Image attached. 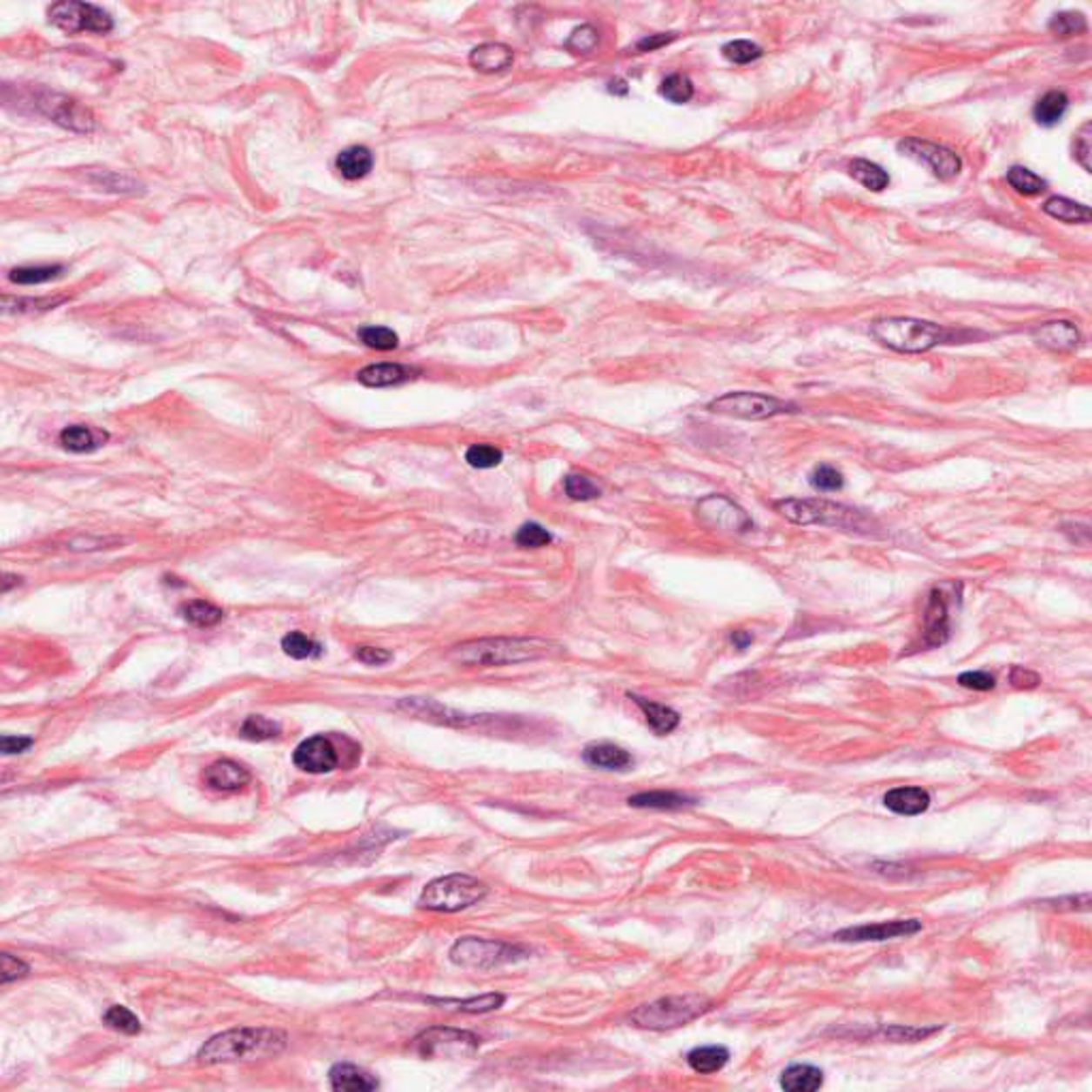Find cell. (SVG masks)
<instances>
[{
    "label": "cell",
    "instance_id": "ab89813d",
    "mask_svg": "<svg viewBox=\"0 0 1092 1092\" xmlns=\"http://www.w3.org/2000/svg\"><path fill=\"white\" fill-rule=\"evenodd\" d=\"M504 996L502 995H482V996H474V999H463V1001H433V1003L439 1005H455L457 1009L461 1011H470V1014H486V1011H495L504 1005Z\"/></svg>",
    "mask_w": 1092,
    "mask_h": 1092
},
{
    "label": "cell",
    "instance_id": "681fc988",
    "mask_svg": "<svg viewBox=\"0 0 1092 1092\" xmlns=\"http://www.w3.org/2000/svg\"><path fill=\"white\" fill-rule=\"evenodd\" d=\"M28 964L22 962L20 958L11 956V954H3L0 956V981L9 983V981H16L22 980V977L28 975Z\"/></svg>",
    "mask_w": 1092,
    "mask_h": 1092
},
{
    "label": "cell",
    "instance_id": "d4e9b609",
    "mask_svg": "<svg viewBox=\"0 0 1092 1092\" xmlns=\"http://www.w3.org/2000/svg\"><path fill=\"white\" fill-rule=\"evenodd\" d=\"M335 167H338V171L342 173V178L354 182V179L365 178V175L372 171L373 156L370 152V148H365V145H352V148L342 150V152L338 154Z\"/></svg>",
    "mask_w": 1092,
    "mask_h": 1092
},
{
    "label": "cell",
    "instance_id": "ac0fdd59",
    "mask_svg": "<svg viewBox=\"0 0 1092 1092\" xmlns=\"http://www.w3.org/2000/svg\"><path fill=\"white\" fill-rule=\"evenodd\" d=\"M419 370L410 365H401V363H376V365H367L365 370H361L357 373V380L365 386H373V389H382V386H395L401 385V382H408L416 378Z\"/></svg>",
    "mask_w": 1092,
    "mask_h": 1092
},
{
    "label": "cell",
    "instance_id": "f1b7e54d",
    "mask_svg": "<svg viewBox=\"0 0 1092 1092\" xmlns=\"http://www.w3.org/2000/svg\"><path fill=\"white\" fill-rule=\"evenodd\" d=\"M1067 110H1069V98H1067V94L1061 92V90H1049V92L1043 94V97L1037 101V105H1035V110H1033V116L1039 124L1048 126L1049 129V126H1056L1058 122L1065 117Z\"/></svg>",
    "mask_w": 1092,
    "mask_h": 1092
},
{
    "label": "cell",
    "instance_id": "b9f144b4",
    "mask_svg": "<svg viewBox=\"0 0 1092 1092\" xmlns=\"http://www.w3.org/2000/svg\"><path fill=\"white\" fill-rule=\"evenodd\" d=\"M358 338L365 346H370L373 350H395L397 344H399V338L393 329L389 327H361L358 329Z\"/></svg>",
    "mask_w": 1092,
    "mask_h": 1092
},
{
    "label": "cell",
    "instance_id": "e575fe53",
    "mask_svg": "<svg viewBox=\"0 0 1092 1092\" xmlns=\"http://www.w3.org/2000/svg\"><path fill=\"white\" fill-rule=\"evenodd\" d=\"M282 649H285L286 655L295 657V660H312V657H318L323 653V645H318V642L312 640V638H307L301 632L286 633L282 638Z\"/></svg>",
    "mask_w": 1092,
    "mask_h": 1092
},
{
    "label": "cell",
    "instance_id": "8fae6325",
    "mask_svg": "<svg viewBox=\"0 0 1092 1092\" xmlns=\"http://www.w3.org/2000/svg\"><path fill=\"white\" fill-rule=\"evenodd\" d=\"M698 521L708 529L727 533H745L754 527V521L740 506H736L726 495H708L696 508Z\"/></svg>",
    "mask_w": 1092,
    "mask_h": 1092
},
{
    "label": "cell",
    "instance_id": "7bdbcfd3",
    "mask_svg": "<svg viewBox=\"0 0 1092 1092\" xmlns=\"http://www.w3.org/2000/svg\"><path fill=\"white\" fill-rule=\"evenodd\" d=\"M504 459L502 451L491 444H474V446L467 448L466 452V461L470 463L472 467H479V470H489V467L499 466Z\"/></svg>",
    "mask_w": 1092,
    "mask_h": 1092
},
{
    "label": "cell",
    "instance_id": "91938a15",
    "mask_svg": "<svg viewBox=\"0 0 1092 1092\" xmlns=\"http://www.w3.org/2000/svg\"><path fill=\"white\" fill-rule=\"evenodd\" d=\"M608 92L621 94V97H623V94H627V84L621 82V79H617V82H611V84H608Z\"/></svg>",
    "mask_w": 1092,
    "mask_h": 1092
},
{
    "label": "cell",
    "instance_id": "8d00e7d4",
    "mask_svg": "<svg viewBox=\"0 0 1092 1092\" xmlns=\"http://www.w3.org/2000/svg\"><path fill=\"white\" fill-rule=\"evenodd\" d=\"M182 613H184V617H186V621L197 627H211L222 621L220 608H216L214 604H210V602H201V600H195V602L186 604Z\"/></svg>",
    "mask_w": 1092,
    "mask_h": 1092
},
{
    "label": "cell",
    "instance_id": "cb8c5ba5",
    "mask_svg": "<svg viewBox=\"0 0 1092 1092\" xmlns=\"http://www.w3.org/2000/svg\"><path fill=\"white\" fill-rule=\"evenodd\" d=\"M583 760L593 768H602V770H626L627 766H632V755L627 754L626 749L621 747L611 745V743H600V745H589L587 749L583 751Z\"/></svg>",
    "mask_w": 1092,
    "mask_h": 1092
},
{
    "label": "cell",
    "instance_id": "94428289",
    "mask_svg": "<svg viewBox=\"0 0 1092 1092\" xmlns=\"http://www.w3.org/2000/svg\"><path fill=\"white\" fill-rule=\"evenodd\" d=\"M17 583H20V579H17V576L4 574V580H3V593H7V591L11 589V585H17Z\"/></svg>",
    "mask_w": 1092,
    "mask_h": 1092
},
{
    "label": "cell",
    "instance_id": "3957f363",
    "mask_svg": "<svg viewBox=\"0 0 1092 1092\" xmlns=\"http://www.w3.org/2000/svg\"><path fill=\"white\" fill-rule=\"evenodd\" d=\"M873 338L886 348L902 354H920L937 348L949 339V331L937 323L909 316H890L871 325Z\"/></svg>",
    "mask_w": 1092,
    "mask_h": 1092
},
{
    "label": "cell",
    "instance_id": "8992f818",
    "mask_svg": "<svg viewBox=\"0 0 1092 1092\" xmlns=\"http://www.w3.org/2000/svg\"><path fill=\"white\" fill-rule=\"evenodd\" d=\"M486 896V886L472 874H446L429 883L419 898V907L439 914L467 909Z\"/></svg>",
    "mask_w": 1092,
    "mask_h": 1092
},
{
    "label": "cell",
    "instance_id": "6da1fadb",
    "mask_svg": "<svg viewBox=\"0 0 1092 1092\" xmlns=\"http://www.w3.org/2000/svg\"><path fill=\"white\" fill-rule=\"evenodd\" d=\"M286 1048V1035L273 1028H233L216 1035L198 1049L201 1065H224V1062L250 1061L271 1056Z\"/></svg>",
    "mask_w": 1092,
    "mask_h": 1092
},
{
    "label": "cell",
    "instance_id": "4dcf8cb0",
    "mask_svg": "<svg viewBox=\"0 0 1092 1092\" xmlns=\"http://www.w3.org/2000/svg\"><path fill=\"white\" fill-rule=\"evenodd\" d=\"M630 807L636 808H660V811H673V808H683L692 805V798L683 796L677 792H642L636 796H630Z\"/></svg>",
    "mask_w": 1092,
    "mask_h": 1092
},
{
    "label": "cell",
    "instance_id": "5b68a950",
    "mask_svg": "<svg viewBox=\"0 0 1092 1092\" xmlns=\"http://www.w3.org/2000/svg\"><path fill=\"white\" fill-rule=\"evenodd\" d=\"M711 999L700 995L664 996L653 1003L640 1005L632 1014V1022L640 1028L649 1030H670L693 1022L700 1015L711 1009Z\"/></svg>",
    "mask_w": 1092,
    "mask_h": 1092
},
{
    "label": "cell",
    "instance_id": "d6a6232c",
    "mask_svg": "<svg viewBox=\"0 0 1092 1092\" xmlns=\"http://www.w3.org/2000/svg\"><path fill=\"white\" fill-rule=\"evenodd\" d=\"M1007 182L1011 184V188H1014L1015 192H1020V195H1024V197L1042 195V192L1048 188L1046 179L1035 175L1027 167H1020V164H1015V167H1011L1009 171H1007Z\"/></svg>",
    "mask_w": 1092,
    "mask_h": 1092
},
{
    "label": "cell",
    "instance_id": "4316f807",
    "mask_svg": "<svg viewBox=\"0 0 1092 1092\" xmlns=\"http://www.w3.org/2000/svg\"><path fill=\"white\" fill-rule=\"evenodd\" d=\"M1043 211H1046L1048 216H1052V218L1067 222V224H1089L1090 222L1089 205L1077 203L1067 197H1049L1048 201L1043 203Z\"/></svg>",
    "mask_w": 1092,
    "mask_h": 1092
},
{
    "label": "cell",
    "instance_id": "1f68e13d",
    "mask_svg": "<svg viewBox=\"0 0 1092 1092\" xmlns=\"http://www.w3.org/2000/svg\"><path fill=\"white\" fill-rule=\"evenodd\" d=\"M730 1052L723 1046H702L687 1054V1062L696 1073H715L726 1067Z\"/></svg>",
    "mask_w": 1092,
    "mask_h": 1092
},
{
    "label": "cell",
    "instance_id": "9c48e42d",
    "mask_svg": "<svg viewBox=\"0 0 1092 1092\" xmlns=\"http://www.w3.org/2000/svg\"><path fill=\"white\" fill-rule=\"evenodd\" d=\"M708 410L715 414L734 416V419L762 420L783 412H794V405L777 399V397L739 391V393H726L713 399L708 404Z\"/></svg>",
    "mask_w": 1092,
    "mask_h": 1092
},
{
    "label": "cell",
    "instance_id": "6f0895ef",
    "mask_svg": "<svg viewBox=\"0 0 1092 1092\" xmlns=\"http://www.w3.org/2000/svg\"><path fill=\"white\" fill-rule=\"evenodd\" d=\"M674 39H677V35H673V32H670V35H664V32H660V35H651V37H646V39L638 41L636 50L638 51H653V50H657V47H664V45L673 44Z\"/></svg>",
    "mask_w": 1092,
    "mask_h": 1092
},
{
    "label": "cell",
    "instance_id": "9f6ffc18",
    "mask_svg": "<svg viewBox=\"0 0 1092 1092\" xmlns=\"http://www.w3.org/2000/svg\"><path fill=\"white\" fill-rule=\"evenodd\" d=\"M0 745H3L4 755H13L26 751L32 745V739H28V736H3Z\"/></svg>",
    "mask_w": 1092,
    "mask_h": 1092
},
{
    "label": "cell",
    "instance_id": "44dd1931",
    "mask_svg": "<svg viewBox=\"0 0 1092 1092\" xmlns=\"http://www.w3.org/2000/svg\"><path fill=\"white\" fill-rule=\"evenodd\" d=\"M331 1089L339 1092H370L378 1089V1080L370 1073L350 1065V1062H339L329 1071Z\"/></svg>",
    "mask_w": 1092,
    "mask_h": 1092
},
{
    "label": "cell",
    "instance_id": "7a4b0ae2",
    "mask_svg": "<svg viewBox=\"0 0 1092 1092\" xmlns=\"http://www.w3.org/2000/svg\"><path fill=\"white\" fill-rule=\"evenodd\" d=\"M555 649L540 638H482L457 645L448 657L461 666H506L540 660Z\"/></svg>",
    "mask_w": 1092,
    "mask_h": 1092
},
{
    "label": "cell",
    "instance_id": "816d5d0a",
    "mask_svg": "<svg viewBox=\"0 0 1092 1092\" xmlns=\"http://www.w3.org/2000/svg\"><path fill=\"white\" fill-rule=\"evenodd\" d=\"M939 1028H911V1027H890L883 1030L888 1039L892 1042H920V1039L928 1037V1035L937 1033Z\"/></svg>",
    "mask_w": 1092,
    "mask_h": 1092
},
{
    "label": "cell",
    "instance_id": "5bb4252c",
    "mask_svg": "<svg viewBox=\"0 0 1092 1092\" xmlns=\"http://www.w3.org/2000/svg\"><path fill=\"white\" fill-rule=\"evenodd\" d=\"M949 595L945 593L943 587H937L930 591L928 595V604H926V611H924V630H921V646H928V649H935V646L945 645L949 640V604H948Z\"/></svg>",
    "mask_w": 1092,
    "mask_h": 1092
},
{
    "label": "cell",
    "instance_id": "c3c4849f",
    "mask_svg": "<svg viewBox=\"0 0 1092 1092\" xmlns=\"http://www.w3.org/2000/svg\"><path fill=\"white\" fill-rule=\"evenodd\" d=\"M551 533L546 532L542 525L538 523H525L519 527L517 536H514V542H517L521 548H540L551 545Z\"/></svg>",
    "mask_w": 1092,
    "mask_h": 1092
},
{
    "label": "cell",
    "instance_id": "e0dca14e",
    "mask_svg": "<svg viewBox=\"0 0 1092 1092\" xmlns=\"http://www.w3.org/2000/svg\"><path fill=\"white\" fill-rule=\"evenodd\" d=\"M1033 339L1039 346L1054 350V352H1071V350L1080 346L1082 335L1075 325L1067 323V320H1052V323L1035 327Z\"/></svg>",
    "mask_w": 1092,
    "mask_h": 1092
},
{
    "label": "cell",
    "instance_id": "74e56055",
    "mask_svg": "<svg viewBox=\"0 0 1092 1092\" xmlns=\"http://www.w3.org/2000/svg\"><path fill=\"white\" fill-rule=\"evenodd\" d=\"M103 1022L113 1030H120L124 1035H137L141 1030V1022L131 1009L122 1005H111L110 1009L103 1014Z\"/></svg>",
    "mask_w": 1092,
    "mask_h": 1092
},
{
    "label": "cell",
    "instance_id": "ba28073f",
    "mask_svg": "<svg viewBox=\"0 0 1092 1092\" xmlns=\"http://www.w3.org/2000/svg\"><path fill=\"white\" fill-rule=\"evenodd\" d=\"M480 1048V1037L470 1030L433 1027L414 1039V1049L423 1058H467Z\"/></svg>",
    "mask_w": 1092,
    "mask_h": 1092
},
{
    "label": "cell",
    "instance_id": "f6af8a7d",
    "mask_svg": "<svg viewBox=\"0 0 1092 1092\" xmlns=\"http://www.w3.org/2000/svg\"><path fill=\"white\" fill-rule=\"evenodd\" d=\"M721 51H723V56H726V58L730 60V63H734V64H749V63H754V60H758L760 56L764 54L762 47L751 44V41H745V39L730 41V44L723 45Z\"/></svg>",
    "mask_w": 1092,
    "mask_h": 1092
},
{
    "label": "cell",
    "instance_id": "603a6c76",
    "mask_svg": "<svg viewBox=\"0 0 1092 1092\" xmlns=\"http://www.w3.org/2000/svg\"><path fill=\"white\" fill-rule=\"evenodd\" d=\"M630 698L638 704V708H640V711L645 713V720H646V723H649V727L655 732V734L666 736V734H670V732L677 730V727H679L680 715H679L677 711H673V708H670V707H666V704H660V702H653V700L640 698V696H630Z\"/></svg>",
    "mask_w": 1092,
    "mask_h": 1092
},
{
    "label": "cell",
    "instance_id": "7c38bea8",
    "mask_svg": "<svg viewBox=\"0 0 1092 1092\" xmlns=\"http://www.w3.org/2000/svg\"><path fill=\"white\" fill-rule=\"evenodd\" d=\"M898 152H902L905 156H909V158L926 164V167L937 175L939 179H954V178H958L962 171L961 156H958L956 152H952L949 148H945V145H937V144H930V141L909 137V139L898 144Z\"/></svg>",
    "mask_w": 1092,
    "mask_h": 1092
},
{
    "label": "cell",
    "instance_id": "277c9868",
    "mask_svg": "<svg viewBox=\"0 0 1092 1092\" xmlns=\"http://www.w3.org/2000/svg\"><path fill=\"white\" fill-rule=\"evenodd\" d=\"M777 513H781L787 521L796 525H824V527H839V529H855L862 532L867 527V519L862 513L849 508V506L830 502L824 498L811 499H781L774 504Z\"/></svg>",
    "mask_w": 1092,
    "mask_h": 1092
},
{
    "label": "cell",
    "instance_id": "484cf974",
    "mask_svg": "<svg viewBox=\"0 0 1092 1092\" xmlns=\"http://www.w3.org/2000/svg\"><path fill=\"white\" fill-rule=\"evenodd\" d=\"M824 1086V1073L813 1065H792L781 1073V1089L789 1092H813Z\"/></svg>",
    "mask_w": 1092,
    "mask_h": 1092
},
{
    "label": "cell",
    "instance_id": "bcb514c9",
    "mask_svg": "<svg viewBox=\"0 0 1092 1092\" xmlns=\"http://www.w3.org/2000/svg\"><path fill=\"white\" fill-rule=\"evenodd\" d=\"M598 41H600V32L595 30L593 26H589V23H585V26L576 28V30L568 37V41H566V50L576 56L591 54V51L595 50V45H598Z\"/></svg>",
    "mask_w": 1092,
    "mask_h": 1092
},
{
    "label": "cell",
    "instance_id": "4fadbf2b",
    "mask_svg": "<svg viewBox=\"0 0 1092 1092\" xmlns=\"http://www.w3.org/2000/svg\"><path fill=\"white\" fill-rule=\"evenodd\" d=\"M35 105L39 107V111H44L47 117L58 122V124L64 126V129L90 132L94 126L92 113H90L88 110H84V107L77 105L75 101H70V98L63 97V94L47 92V90H44L39 97H35Z\"/></svg>",
    "mask_w": 1092,
    "mask_h": 1092
},
{
    "label": "cell",
    "instance_id": "f546056e",
    "mask_svg": "<svg viewBox=\"0 0 1092 1092\" xmlns=\"http://www.w3.org/2000/svg\"><path fill=\"white\" fill-rule=\"evenodd\" d=\"M849 175H852L855 182H860L864 188H868L873 192L886 191L888 184H890V175H888L886 169L864 158H855L849 164Z\"/></svg>",
    "mask_w": 1092,
    "mask_h": 1092
},
{
    "label": "cell",
    "instance_id": "7dc6e473",
    "mask_svg": "<svg viewBox=\"0 0 1092 1092\" xmlns=\"http://www.w3.org/2000/svg\"><path fill=\"white\" fill-rule=\"evenodd\" d=\"M1049 30L1058 37L1080 35V32L1086 30V17L1075 11L1058 13V16H1054V20L1049 22Z\"/></svg>",
    "mask_w": 1092,
    "mask_h": 1092
},
{
    "label": "cell",
    "instance_id": "ffe728a7",
    "mask_svg": "<svg viewBox=\"0 0 1092 1092\" xmlns=\"http://www.w3.org/2000/svg\"><path fill=\"white\" fill-rule=\"evenodd\" d=\"M883 805L896 815L914 817L928 811L930 794L921 787H894L883 796Z\"/></svg>",
    "mask_w": 1092,
    "mask_h": 1092
},
{
    "label": "cell",
    "instance_id": "d590c367",
    "mask_svg": "<svg viewBox=\"0 0 1092 1092\" xmlns=\"http://www.w3.org/2000/svg\"><path fill=\"white\" fill-rule=\"evenodd\" d=\"M64 271V267L60 265H54V267H20V269H13L9 273V280L16 282V285H45V282L54 280L58 278L60 273Z\"/></svg>",
    "mask_w": 1092,
    "mask_h": 1092
},
{
    "label": "cell",
    "instance_id": "ee69618b",
    "mask_svg": "<svg viewBox=\"0 0 1092 1092\" xmlns=\"http://www.w3.org/2000/svg\"><path fill=\"white\" fill-rule=\"evenodd\" d=\"M808 482H811L813 489L821 491V493H832V491L843 489L845 479L836 467L817 466L815 470L811 472V479H808Z\"/></svg>",
    "mask_w": 1092,
    "mask_h": 1092
},
{
    "label": "cell",
    "instance_id": "7402d4cb",
    "mask_svg": "<svg viewBox=\"0 0 1092 1092\" xmlns=\"http://www.w3.org/2000/svg\"><path fill=\"white\" fill-rule=\"evenodd\" d=\"M514 54L504 44H482L474 47L470 54V64L480 73H498L513 64Z\"/></svg>",
    "mask_w": 1092,
    "mask_h": 1092
},
{
    "label": "cell",
    "instance_id": "f35d334b",
    "mask_svg": "<svg viewBox=\"0 0 1092 1092\" xmlns=\"http://www.w3.org/2000/svg\"><path fill=\"white\" fill-rule=\"evenodd\" d=\"M280 734V726L263 715H250L241 726V736L248 740H269Z\"/></svg>",
    "mask_w": 1092,
    "mask_h": 1092
},
{
    "label": "cell",
    "instance_id": "680465c9",
    "mask_svg": "<svg viewBox=\"0 0 1092 1092\" xmlns=\"http://www.w3.org/2000/svg\"><path fill=\"white\" fill-rule=\"evenodd\" d=\"M751 642H754V636H751V633H749V632H743V630H739V632H734V633H732V645H734V646H736V649H740V651H743V649H747V646H749V645H751Z\"/></svg>",
    "mask_w": 1092,
    "mask_h": 1092
},
{
    "label": "cell",
    "instance_id": "f907efd6",
    "mask_svg": "<svg viewBox=\"0 0 1092 1092\" xmlns=\"http://www.w3.org/2000/svg\"><path fill=\"white\" fill-rule=\"evenodd\" d=\"M958 683L967 689H975V692H988V689H995L996 680L983 670H968V673H962L958 677Z\"/></svg>",
    "mask_w": 1092,
    "mask_h": 1092
},
{
    "label": "cell",
    "instance_id": "30bf717a",
    "mask_svg": "<svg viewBox=\"0 0 1092 1092\" xmlns=\"http://www.w3.org/2000/svg\"><path fill=\"white\" fill-rule=\"evenodd\" d=\"M50 22L64 32H97L105 35L113 28V20L105 9L90 3H56L50 7Z\"/></svg>",
    "mask_w": 1092,
    "mask_h": 1092
},
{
    "label": "cell",
    "instance_id": "9a60e30c",
    "mask_svg": "<svg viewBox=\"0 0 1092 1092\" xmlns=\"http://www.w3.org/2000/svg\"><path fill=\"white\" fill-rule=\"evenodd\" d=\"M292 762L299 770L310 774H323L338 768V754L335 747L325 736H312L295 749Z\"/></svg>",
    "mask_w": 1092,
    "mask_h": 1092
},
{
    "label": "cell",
    "instance_id": "db71d44e",
    "mask_svg": "<svg viewBox=\"0 0 1092 1092\" xmlns=\"http://www.w3.org/2000/svg\"><path fill=\"white\" fill-rule=\"evenodd\" d=\"M1009 683L1018 689H1033L1042 683V679H1039V674L1033 673V670L1022 668V666H1014L1009 674Z\"/></svg>",
    "mask_w": 1092,
    "mask_h": 1092
},
{
    "label": "cell",
    "instance_id": "52a82bcc",
    "mask_svg": "<svg viewBox=\"0 0 1092 1092\" xmlns=\"http://www.w3.org/2000/svg\"><path fill=\"white\" fill-rule=\"evenodd\" d=\"M527 949L519 945L504 943V941H489L466 937L459 939L451 948L452 964L463 968H479V971H489V968L504 967V964L519 962L527 958Z\"/></svg>",
    "mask_w": 1092,
    "mask_h": 1092
},
{
    "label": "cell",
    "instance_id": "836d02e7",
    "mask_svg": "<svg viewBox=\"0 0 1092 1092\" xmlns=\"http://www.w3.org/2000/svg\"><path fill=\"white\" fill-rule=\"evenodd\" d=\"M660 94L666 98V101L674 103V105H683V103L692 101L693 97V84L687 75L683 73H673L661 82Z\"/></svg>",
    "mask_w": 1092,
    "mask_h": 1092
},
{
    "label": "cell",
    "instance_id": "f5cc1de1",
    "mask_svg": "<svg viewBox=\"0 0 1092 1092\" xmlns=\"http://www.w3.org/2000/svg\"><path fill=\"white\" fill-rule=\"evenodd\" d=\"M1090 131H1092V126L1089 122V124L1082 126V131L1077 132V137H1075V160L1086 169V171H1090L1092 169L1090 167V154H1092Z\"/></svg>",
    "mask_w": 1092,
    "mask_h": 1092
},
{
    "label": "cell",
    "instance_id": "83f0119b",
    "mask_svg": "<svg viewBox=\"0 0 1092 1092\" xmlns=\"http://www.w3.org/2000/svg\"><path fill=\"white\" fill-rule=\"evenodd\" d=\"M107 439L105 432L84 427V425H73L60 432V444L70 452H92L101 446Z\"/></svg>",
    "mask_w": 1092,
    "mask_h": 1092
},
{
    "label": "cell",
    "instance_id": "11a10c76",
    "mask_svg": "<svg viewBox=\"0 0 1092 1092\" xmlns=\"http://www.w3.org/2000/svg\"><path fill=\"white\" fill-rule=\"evenodd\" d=\"M354 655H357L358 661H363V664H367V666H382V664H386V661L393 660V655H391L389 651L376 649V646H361V649H357V653Z\"/></svg>",
    "mask_w": 1092,
    "mask_h": 1092
},
{
    "label": "cell",
    "instance_id": "d6986e66",
    "mask_svg": "<svg viewBox=\"0 0 1092 1092\" xmlns=\"http://www.w3.org/2000/svg\"><path fill=\"white\" fill-rule=\"evenodd\" d=\"M203 779H205V783L211 789H218V792H235V789L248 786L250 773H248V768H244V766L238 762L220 760V762L207 766Z\"/></svg>",
    "mask_w": 1092,
    "mask_h": 1092
},
{
    "label": "cell",
    "instance_id": "60d3db41",
    "mask_svg": "<svg viewBox=\"0 0 1092 1092\" xmlns=\"http://www.w3.org/2000/svg\"><path fill=\"white\" fill-rule=\"evenodd\" d=\"M564 489L568 498L576 499V502H589V499L600 498V493H602V489L589 476L583 474H570L564 482Z\"/></svg>",
    "mask_w": 1092,
    "mask_h": 1092
},
{
    "label": "cell",
    "instance_id": "2e32d148",
    "mask_svg": "<svg viewBox=\"0 0 1092 1092\" xmlns=\"http://www.w3.org/2000/svg\"><path fill=\"white\" fill-rule=\"evenodd\" d=\"M921 930V921L920 920H892V921H879V924H864V926H855V928H845L839 930L834 935L836 941H847V943H854V941H886V939H896V937H909V935H915Z\"/></svg>",
    "mask_w": 1092,
    "mask_h": 1092
}]
</instances>
